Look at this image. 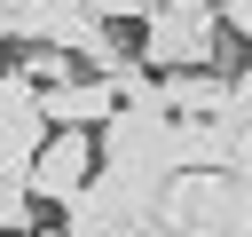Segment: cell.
Here are the masks:
<instances>
[{
	"mask_svg": "<svg viewBox=\"0 0 252 237\" xmlns=\"http://www.w3.org/2000/svg\"><path fill=\"white\" fill-rule=\"evenodd\" d=\"M94 166L173 174V111H165V103H118V111L94 126Z\"/></svg>",
	"mask_w": 252,
	"mask_h": 237,
	"instance_id": "3",
	"label": "cell"
},
{
	"mask_svg": "<svg viewBox=\"0 0 252 237\" xmlns=\"http://www.w3.org/2000/svg\"><path fill=\"white\" fill-rule=\"evenodd\" d=\"M87 174H94V126H47L32 166H24V190L39 205H71L87 190Z\"/></svg>",
	"mask_w": 252,
	"mask_h": 237,
	"instance_id": "4",
	"label": "cell"
},
{
	"mask_svg": "<svg viewBox=\"0 0 252 237\" xmlns=\"http://www.w3.org/2000/svg\"><path fill=\"white\" fill-rule=\"evenodd\" d=\"M220 40L228 32L213 24V8H165V0H150L134 55H142V71H197V63H220Z\"/></svg>",
	"mask_w": 252,
	"mask_h": 237,
	"instance_id": "2",
	"label": "cell"
},
{
	"mask_svg": "<svg viewBox=\"0 0 252 237\" xmlns=\"http://www.w3.org/2000/svg\"><path fill=\"white\" fill-rule=\"evenodd\" d=\"M165 8H213V0H165Z\"/></svg>",
	"mask_w": 252,
	"mask_h": 237,
	"instance_id": "10",
	"label": "cell"
},
{
	"mask_svg": "<svg viewBox=\"0 0 252 237\" xmlns=\"http://www.w3.org/2000/svg\"><path fill=\"white\" fill-rule=\"evenodd\" d=\"M158 229L165 237H228L236 229V174L220 166H173L158 190Z\"/></svg>",
	"mask_w": 252,
	"mask_h": 237,
	"instance_id": "1",
	"label": "cell"
},
{
	"mask_svg": "<svg viewBox=\"0 0 252 237\" xmlns=\"http://www.w3.org/2000/svg\"><path fill=\"white\" fill-rule=\"evenodd\" d=\"M110 111H118V87H110L102 71H71V79L39 87V118H47V126H102Z\"/></svg>",
	"mask_w": 252,
	"mask_h": 237,
	"instance_id": "6",
	"label": "cell"
},
{
	"mask_svg": "<svg viewBox=\"0 0 252 237\" xmlns=\"http://www.w3.org/2000/svg\"><path fill=\"white\" fill-rule=\"evenodd\" d=\"M94 24H126V16H150V0H79Z\"/></svg>",
	"mask_w": 252,
	"mask_h": 237,
	"instance_id": "9",
	"label": "cell"
},
{
	"mask_svg": "<svg viewBox=\"0 0 252 237\" xmlns=\"http://www.w3.org/2000/svg\"><path fill=\"white\" fill-rule=\"evenodd\" d=\"M0 237H32V229H0Z\"/></svg>",
	"mask_w": 252,
	"mask_h": 237,
	"instance_id": "12",
	"label": "cell"
},
{
	"mask_svg": "<svg viewBox=\"0 0 252 237\" xmlns=\"http://www.w3.org/2000/svg\"><path fill=\"white\" fill-rule=\"evenodd\" d=\"M0 229H39V198L16 174H0Z\"/></svg>",
	"mask_w": 252,
	"mask_h": 237,
	"instance_id": "7",
	"label": "cell"
},
{
	"mask_svg": "<svg viewBox=\"0 0 252 237\" xmlns=\"http://www.w3.org/2000/svg\"><path fill=\"white\" fill-rule=\"evenodd\" d=\"M213 24H220L228 40H244V47H252V0H213Z\"/></svg>",
	"mask_w": 252,
	"mask_h": 237,
	"instance_id": "8",
	"label": "cell"
},
{
	"mask_svg": "<svg viewBox=\"0 0 252 237\" xmlns=\"http://www.w3.org/2000/svg\"><path fill=\"white\" fill-rule=\"evenodd\" d=\"M39 134H47V118H39V87H32L24 71H0V174L24 182Z\"/></svg>",
	"mask_w": 252,
	"mask_h": 237,
	"instance_id": "5",
	"label": "cell"
},
{
	"mask_svg": "<svg viewBox=\"0 0 252 237\" xmlns=\"http://www.w3.org/2000/svg\"><path fill=\"white\" fill-rule=\"evenodd\" d=\"M0 47H8V16H0Z\"/></svg>",
	"mask_w": 252,
	"mask_h": 237,
	"instance_id": "11",
	"label": "cell"
}]
</instances>
